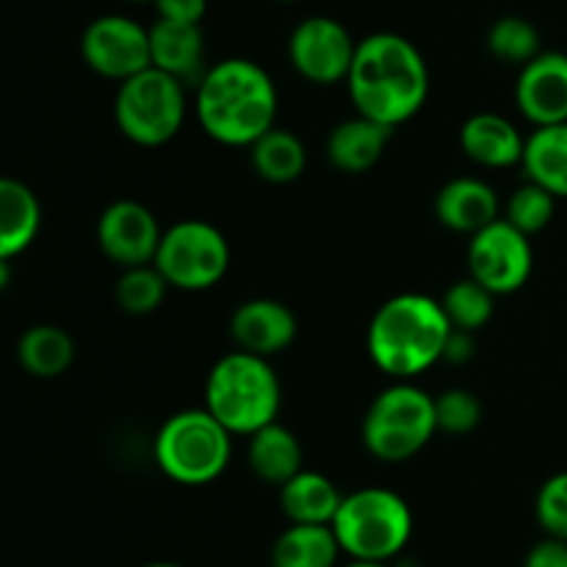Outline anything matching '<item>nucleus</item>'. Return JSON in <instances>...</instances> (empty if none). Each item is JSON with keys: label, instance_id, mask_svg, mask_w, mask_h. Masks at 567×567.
Segmentation results:
<instances>
[{"label": "nucleus", "instance_id": "1", "mask_svg": "<svg viewBox=\"0 0 567 567\" xmlns=\"http://www.w3.org/2000/svg\"><path fill=\"white\" fill-rule=\"evenodd\" d=\"M347 86L358 114L399 127L424 109L430 70L410 39L382 31L358 42Z\"/></svg>", "mask_w": 567, "mask_h": 567}, {"label": "nucleus", "instance_id": "2", "mask_svg": "<svg viewBox=\"0 0 567 567\" xmlns=\"http://www.w3.org/2000/svg\"><path fill=\"white\" fill-rule=\"evenodd\" d=\"M197 116L203 131L219 144L249 147L275 127V81L249 59L219 61L199 78Z\"/></svg>", "mask_w": 567, "mask_h": 567}, {"label": "nucleus", "instance_id": "3", "mask_svg": "<svg viewBox=\"0 0 567 567\" xmlns=\"http://www.w3.org/2000/svg\"><path fill=\"white\" fill-rule=\"evenodd\" d=\"M452 321L437 299L426 293H399L374 313L365 336L371 360L396 380H413L441 363Z\"/></svg>", "mask_w": 567, "mask_h": 567}, {"label": "nucleus", "instance_id": "4", "mask_svg": "<svg viewBox=\"0 0 567 567\" xmlns=\"http://www.w3.org/2000/svg\"><path fill=\"white\" fill-rule=\"evenodd\" d=\"M280 402L282 388L269 358L244 352V349L216 360L205 380V408L233 435L249 437L264 426L275 424Z\"/></svg>", "mask_w": 567, "mask_h": 567}, {"label": "nucleus", "instance_id": "5", "mask_svg": "<svg viewBox=\"0 0 567 567\" xmlns=\"http://www.w3.org/2000/svg\"><path fill=\"white\" fill-rule=\"evenodd\" d=\"M230 454L233 432L208 408L169 415L155 435V463L177 485H210L225 474Z\"/></svg>", "mask_w": 567, "mask_h": 567}, {"label": "nucleus", "instance_id": "6", "mask_svg": "<svg viewBox=\"0 0 567 567\" xmlns=\"http://www.w3.org/2000/svg\"><path fill=\"white\" fill-rule=\"evenodd\" d=\"M341 551L365 563H388L399 557L413 535V513L399 493L385 487H363L343 496L332 520Z\"/></svg>", "mask_w": 567, "mask_h": 567}, {"label": "nucleus", "instance_id": "7", "mask_svg": "<svg viewBox=\"0 0 567 567\" xmlns=\"http://www.w3.org/2000/svg\"><path fill=\"white\" fill-rule=\"evenodd\" d=\"M437 432L435 396L399 380L371 402L363 419V443L382 463L415 457Z\"/></svg>", "mask_w": 567, "mask_h": 567}, {"label": "nucleus", "instance_id": "8", "mask_svg": "<svg viewBox=\"0 0 567 567\" xmlns=\"http://www.w3.org/2000/svg\"><path fill=\"white\" fill-rule=\"evenodd\" d=\"M114 116L133 144L161 147L181 133L186 120V83L158 66H147L120 83Z\"/></svg>", "mask_w": 567, "mask_h": 567}, {"label": "nucleus", "instance_id": "9", "mask_svg": "<svg viewBox=\"0 0 567 567\" xmlns=\"http://www.w3.org/2000/svg\"><path fill=\"white\" fill-rule=\"evenodd\" d=\"M155 266L166 277L169 288L205 291L221 282L230 269V247L225 233L199 219H186L164 230L155 252Z\"/></svg>", "mask_w": 567, "mask_h": 567}, {"label": "nucleus", "instance_id": "10", "mask_svg": "<svg viewBox=\"0 0 567 567\" xmlns=\"http://www.w3.org/2000/svg\"><path fill=\"white\" fill-rule=\"evenodd\" d=\"M532 244L526 233L509 225L507 219H496L482 227L468 241V271L487 291L496 297L513 293L526 286L532 275Z\"/></svg>", "mask_w": 567, "mask_h": 567}, {"label": "nucleus", "instance_id": "11", "mask_svg": "<svg viewBox=\"0 0 567 567\" xmlns=\"http://www.w3.org/2000/svg\"><path fill=\"white\" fill-rule=\"evenodd\" d=\"M81 55L89 70L111 81H127L153 66L150 28L122 14H105L89 22L81 37Z\"/></svg>", "mask_w": 567, "mask_h": 567}, {"label": "nucleus", "instance_id": "12", "mask_svg": "<svg viewBox=\"0 0 567 567\" xmlns=\"http://www.w3.org/2000/svg\"><path fill=\"white\" fill-rule=\"evenodd\" d=\"M354 53H358V42L332 17H308L293 28L288 39V59L293 70L305 81L319 83V86L347 81Z\"/></svg>", "mask_w": 567, "mask_h": 567}, {"label": "nucleus", "instance_id": "13", "mask_svg": "<svg viewBox=\"0 0 567 567\" xmlns=\"http://www.w3.org/2000/svg\"><path fill=\"white\" fill-rule=\"evenodd\" d=\"M161 238H164V230L153 210L133 199L111 203L97 221L100 249L122 269L153 264Z\"/></svg>", "mask_w": 567, "mask_h": 567}, {"label": "nucleus", "instance_id": "14", "mask_svg": "<svg viewBox=\"0 0 567 567\" xmlns=\"http://www.w3.org/2000/svg\"><path fill=\"white\" fill-rule=\"evenodd\" d=\"M515 103L535 127L567 122V55L551 50L520 66Z\"/></svg>", "mask_w": 567, "mask_h": 567}, {"label": "nucleus", "instance_id": "15", "mask_svg": "<svg viewBox=\"0 0 567 567\" xmlns=\"http://www.w3.org/2000/svg\"><path fill=\"white\" fill-rule=\"evenodd\" d=\"M230 338L244 352L271 358L297 338V316L277 299H247L230 316Z\"/></svg>", "mask_w": 567, "mask_h": 567}, {"label": "nucleus", "instance_id": "16", "mask_svg": "<svg viewBox=\"0 0 567 567\" xmlns=\"http://www.w3.org/2000/svg\"><path fill=\"white\" fill-rule=\"evenodd\" d=\"M150 59L153 66L169 72L181 83H199L205 75V39L203 28L194 22L155 20L150 28Z\"/></svg>", "mask_w": 567, "mask_h": 567}, {"label": "nucleus", "instance_id": "17", "mask_svg": "<svg viewBox=\"0 0 567 567\" xmlns=\"http://www.w3.org/2000/svg\"><path fill=\"white\" fill-rule=\"evenodd\" d=\"M498 210L502 205H498L496 192L476 177H454L435 197L437 221L449 230L465 233V236H474L482 227L502 219Z\"/></svg>", "mask_w": 567, "mask_h": 567}, {"label": "nucleus", "instance_id": "18", "mask_svg": "<svg viewBox=\"0 0 567 567\" xmlns=\"http://www.w3.org/2000/svg\"><path fill=\"white\" fill-rule=\"evenodd\" d=\"M460 147L480 166L504 169V166L520 164L526 138L520 136L518 127L507 116L485 111V114H474L463 122V127H460Z\"/></svg>", "mask_w": 567, "mask_h": 567}, {"label": "nucleus", "instance_id": "19", "mask_svg": "<svg viewBox=\"0 0 567 567\" xmlns=\"http://www.w3.org/2000/svg\"><path fill=\"white\" fill-rule=\"evenodd\" d=\"M391 131L393 127L363 114L343 120L341 125L332 127L330 138H327V158L347 175H363L385 155Z\"/></svg>", "mask_w": 567, "mask_h": 567}, {"label": "nucleus", "instance_id": "20", "mask_svg": "<svg viewBox=\"0 0 567 567\" xmlns=\"http://www.w3.org/2000/svg\"><path fill=\"white\" fill-rule=\"evenodd\" d=\"M42 227V208L22 181H0V260L25 252Z\"/></svg>", "mask_w": 567, "mask_h": 567}, {"label": "nucleus", "instance_id": "21", "mask_svg": "<svg viewBox=\"0 0 567 567\" xmlns=\"http://www.w3.org/2000/svg\"><path fill=\"white\" fill-rule=\"evenodd\" d=\"M343 496L332 480L319 471H299L280 485V509L291 524H327L332 526Z\"/></svg>", "mask_w": 567, "mask_h": 567}, {"label": "nucleus", "instance_id": "22", "mask_svg": "<svg viewBox=\"0 0 567 567\" xmlns=\"http://www.w3.org/2000/svg\"><path fill=\"white\" fill-rule=\"evenodd\" d=\"M520 166L526 181L548 188L557 199H567V122L535 127L526 138Z\"/></svg>", "mask_w": 567, "mask_h": 567}, {"label": "nucleus", "instance_id": "23", "mask_svg": "<svg viewBox=\"0 0 567 567\" xmlns=\"http://www.w3.org/2000/svg\"><path fill=\"white\" fill-rule=\"evenodd\" d=\"M249 468L260 482L269 485H286L291 476L302 471V446H299L297 435L286 430L282 424H269L249 435Z\"/></svg>", "mask_w": 567, "mask_h": 567}, {"label": "nucleus", "instance_id": "24", "mask_svg": "<svg viewBox=\"0 0 567 567\" xmlns=\"http://www.w3.org/2000/svg\"><path fill=\"white\" fill-rule=\"evenodd\" d=\"M341 543L327 524H291L271 546V567H336Z\"/></svg>", "mask_w": 567, "mask_h": 567}, {"label": "nucleus", "instance_id": "25", "mask_svg": "<svg viewBox=\"0 0 567 567\" xmlns=\"http://www.w3.org/2000/svg\"><path fill=\"white\" fill-rule=\"evenodd\" d=\"M17 360L22 369L39 380L61 377L75 360V341L55 324H33L17 341Z\"/></svg>", "mask_w": 567, "mask_h": 567}, {"label": "nucleus", "instance_id": "26", "mask_svg": "<svg viewBox=\"0 0 567 567\" xmlns=\"http://www.w3.org/2000/svg\"><path fill=\"white\" fill-rule=\"evenodd\" d=\"M249 158H252V169L266 183H293L305 172L308 164V153L299 136L282 127H271L255 144H249Z\"/></svg>", "mask_w": 567, "mask_h": 567}, {"label": "nucleus", "instance_id": "27", "mask_svg": "<svg viewBox=\"0 0 567 567\" xmlns=\"http://www.w3.org/2000/svg\"><path fill=\"white\" fill-rule=\"evenodd\" d=\"M166 288H169V282H166V277L161 275L155 264L131 266L116 280L114 297L116 305L127 316H147L158 310V305L164 302Z\"/></svg>", "mask_w": 567, "mask_h": 567}, {"label": "nucleus", "instance_id": "28", "mask_svg": "<svg viewBox=\"0 0 567 567\" xmlns=\"http://www.w3.org/2000/svg\"><path fill=\"white\" fill-rule=\"evenodd\" d=\"M487 50L504 64H529L540 55V31L524 17H502L487 31Z\"/></svg>", "mask_w": 567, "mask_h": 567}, {"label": "nucleus", "instance_id": "29", "mask_svg": "<svg viewBox=\"0 0 567 567\" xmlns=\"http://www.w3.org/2000/svg\"><path fill=\"white\" fill-rule=\"evenodd\" d=\"M493 297H496V293L487 291L480 280L465 277V280H457L446 293H443L441 305L443 310H446L452 327L476 332L480 327H485L487 321H491Z\"/></svg>", "mask_w": 567, "mask_h": 567}, {"label": "nucleus", "instance_id": "30", "mask_svg": "<svg viewBox=\"0 0 567 567\" xmlns=\"http://www.w3.org/2000/svg\"><path fill=\"white\" fill-rule=\"evenodd\" d=\"M554 210H557V197H554L548 188L526 181L524 186L509 197L507 210H504V219L532 238L535 233L546 230V227L551 225Z\"/></svg>", "mask_w": 567, "mask_h": 567}, {"label": "nucleus", "instance_id": "31", "mask_svg": "<svg viewBox=\"0 0 567 567\" xmlns=\"http://www.w3.org/2000/svg\"><path fill=\"white\" fill-rule=\"evenodd\" d=\"M435 415L437 432H446V435H468V432H474L480 426L482 404L471 391L452 388V391L435 396Z\"/></svg>", "mask_w": 567, "mask_h": 567}, {"label": "nucleus", "instance_id": "32", "mask_svg": "<svg viewBox=\"0 0 567 567\" xmlns=\"http://www.w3.org/2000/svg\"><path fill=\"white\" fill-rule=\"evenodd\" d=\"M535 513L537 524L543 526L546 535L567 540V471L543 482L540 493H537Z\"/></svg>", "mask_w": 567, "mask_h": 567}, {"label": "nucleus", "instance_id": "33", "mask_svg": "<svg viewBox=\"0 0 567 567\" xmlns=\"http://www.w3.org/2000/svg\"><path fill=\"white\" fill-rule=\"evenodd\" d=\"M153 3L161 20L194 22V25H199L208 11V0H153Z\"/></svg>", "mask_w": 567, "mask_h": 567}, {"label": "nucleus", "instance_id": "34", "mask_svg": "<svg viewBox=\"0 0 567 567\" xmlns=\"http://www.w3.org/2000/svg\"><path fill=\"white\" fill-rule=\"evenodd\" d=\"M524 567H567V540L548 535L526 554Z\"/></svg>", "mask_w": 567, "mask_h": 567}, {"label": "nucleus", "instance_id": "35", "mask_svg": "<svg viewBox=\"0 0 567 567\" xmlns=\"http://www.w3.org/2000/svg\"><path fill=\"white\" fill-rule=\"evenodd\" d=\"M474 358V332L468 330H457L454 327L452 336H449L446 341V352H443V360L446 363H468V360Z\"/></svg>", "mask_w": 567, "mask_h": 567}, {"label": "nucleus", "instance_id": "36", "mask_svg": "<svg viewBox=\"0 0 567 567\" xmlns=\"http://www.w3.org/2000/svg\"><path fill=\"white\" fill-rule=\"evenodd\" d=\"M347 567H388V563H365V559H352Z\"/></svg>", "mask_w": 567, "mask_h": 567}, {"label": "nucleus", "instance_id": "37", "mask_svg": "<svg viewBox=\"0 0 567 567\" xmlns=\"http://www.w3.org/2000/svg\"><path fill=\"white\" fill-rule=\"evenodd\" d=\"M144 567H181V565H172V563H153V565H144Z\"/></svg>", "mask_w": 567, "mask_h": 567}, {"label": "nucleus", "instance_id": "38", "mask_svg": "<svg viewBox=\"0 0 567 567\" xmlns=\"http://www.w3.org/2000/svg\"><path fill=\"white\" fill-rule=\"evenodd\" d=\"M131 3H147V0H131Z\"/></svg>", "mask_w": 567, "mask_h": 567}, {"label": "nucleus", "instance_id": "39", "mask_svg": "<svg viewBox=\"0 0 567 567\" xmlns=\"http://www.w3.org/2000/svg\"><path fill=\"white\" fill-rule=\"evenodd\" d=\"M282 3H293V0H282Z\"/></svg>", "mask_w": 567, "mask_h": 567}]
</instances>
